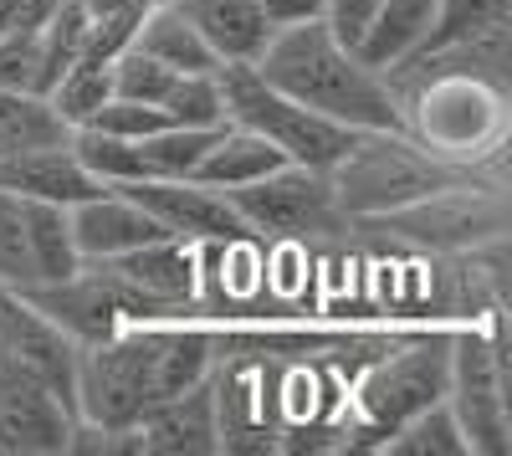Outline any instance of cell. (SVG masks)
<instances>
[{
	"instance_id": "obj_24",
	"label": "cell",
	"mask_w": 512,
	"mask_h": 456,
	"mask_svg": "<svg viewBox=\"0 0 512 456\" xmlns=\"http://www.w3.org/2000/svg\"><path fill=\"white\" fill-rule=\"evenodd\" d=\"M159 108L169 113V123H190V129H216V123H226L221 67L216 72H180L175 82H169Z\"/></svg>"
},
{
	"instance_id": "obj_2",
	"label": "cell",
	"mask_w": 512,
	"mask_h": 456,
	"mask_svg": "<svg viewBox=\"0 0 512 456\" xmlns=\"http://www.w3.org/2000/svg\"><path fill=\"white\" fill-rule=\"evenodd\" d=\"M251 67L292 103H303L333 123H349L359 134L405 129V113H400L390 77L369 67L349 41H338L328 31V21H303V26L272 31V41Z\"/></svg>"
},
{
	"instance_id": "obj_22",
	"label": "cell",
	"mask_w": 512,
	"mask_h": 456,
	"mask_svg": "<svg viewBox=\"0 0 512 456\" xmlns=\"http://www.w3.org/2000/svg\"><path fill=\"white\" fill-rule=\"evenodd\" d=\"M384 451L390 456H472V446H466V436H461L446 400L425 405L420 416L400 421L390 436H384Z\"/></svg>"
},
{
	"instance_id": "obj_16",
	"label": "cell",
	"mask_w": 512,
	"mask_h": 456,
	"mask_svg": "<svg viewBox=\"0 0 512 456\" xmlns=\"http://www.w3.org/2000/svg\"><path fill=\"white\" fill-rule=\"evenodd\" d=\"M169 6L200 31L221 67H251L272 41V26L256 0H169Z\"/></svg>"
},
{
	"instance_id": "obj_6",
	"label": "cell",
	"mask_w": 512,
	"mask_h": 456,
	"mask_svg": "<svg viewBox=\"0 0 512 456\" xmlns=\"http://www.w3.org/2000/svg\"><path fill=\"white\" fill-rule=\"evenodd\" d=\"M446 405L472 446V456H502L512 446L507 426V369H502V334H456L451 369H446Z\"/></svg>"
},
{
	"instance_id": "obj_1",
	"label": "cell",
	"mask_w": 512,
	"mask_h": 456,
	"mask_svg": "<svg viewBox=\"0 0 512 456\" xmlns=\"http://www.w3.org/2000/svg\"><path fill=\"white\" fill-rule=\"evenodd\" d=\"M210 359H216V344L175 318L134 323L103 344H82L77 349V421L113 431L123 446V431H134L154 405L210 380Z\"/></svg>"
},
{
	"instance_id": "obj_5",
	"label": "cell",
	"mask_w": 512,
	"mask_h": 456,
	"mask_svg": "<svg viewBox=\"0 0 512 456\" xmlns=\"http://www.w3.org/2000/svg\"><path fill=\"white\" fill-rule=\"evenodd\" d=\"M226 195H231L236 216L246 221L251 236L308 241V236H333V231L349 226L328 175L323 170H303V164H282V170L251 180L241 190H226Z\"/></svg>"
},
{
	"instance_id": "obj_28",
	"label": "cell",
	"mask_w": 512,
	"mask_h": 456,
	"mask_svg": "<svg viewBox=\"0 0 512 456\" xmlns=\"http://www.w3.org/2000/svg\"><path fill=\"white\" fill-rule=\"evenodd\" d=\"M256 6H262V16H267L272 31L303 26V21H323V0H256Z\"/></svg>"
},
{
	"instance_id": "obj_19",
	"label": "cell",
	"mask_w": 512,
	"mask_h": 456,
	"mask_svg": "<svg viewBox=\"0 0 512 456\" xmlns=\"http://www.w3.org/2000/svg\"><path fill=\"white\" fill-rule=\"evenodd\" d=\"M134 47L149 52L154 62H164L169 72H216V52L200 41V31L169 6V0H149V11L134 26Z\"/></svg>"
},
{
	"instance_id": "obj_8",
	"label": "cell",
	"mask_w": 512,
	"mask_h": 456,
	"mask_svg": "<svg viewBox=\"0 0 512 456\" xmlns=\"http://www.w3.org/2000/svg\"><path fill=\"white\" fill-rule=\"evenodd\" d=\"M446 369H451V339H420L390 359H379L364 385H359V405L364 421L390 436L400 421L420 416L425 405L446 400Z\"/></svg>"
},
{
	"instance_id": "obj_3",
	"label": "cell",
	"mask_w": 512,
	"mask_h": 456,
	"mask_svg": "<svg viewBox=\"0 0 512 456\" xmlns=\"http://www.w3.org/2000/svg\"><path fill=\"white\" fill-rule=\"evenodd\" d=\"M451 164L436 159L425 144H415L405 129H369L349 144V154L328 170V185L344 205L349 221H374L384 211L436 195L441 185H451Z\"/></svg>"
},
{
	"instance_id": "obj_17",
	"label": "cell",
	"mask_w": 512,
	"mask_h": 456,
	"mask_svg": "<svg viewBox=\"0 0 512 456\" xmlns=\"http://www.w3.org/2000/svg\"><path fill=\"white\" fill-rule=\"evenodd\" d=\"M282 164H287L282 149H272L262 134L241 129V123H221V134L210 139V149H205V159L195 164L190 180L216 185V190H241V185H251V180L282 170Z\"/></svg>"
},
{
	"instance_id": "obj_18",
	"label": "cell",
	"mask_w": 512,
	"mask_h": 456,
	"mask_svg": "<svg viewBox=\"0 0 512 456\" xmlns=\"http://www.w3.org/2000/svg\"><path fill=\"white\" fill-rule=\"evenodd\" d=\"M431 21H436V0H379V11L369 16L364 36L354 41V52H359L369 67L390 72L395 62H405L420 41H425Z\"/></svg>"
},
{
	"instance_id": "obj_15",
	"label": "cell",
	"mask_w": 512,
	"mask_h": 456,
	"mask_svg": "<svg viewBox=\"0 0 512 456\" xmlns=\"http://www.w3.org/2000/svg\"><path fill=\"white\" fill-rule=\"evenodd\" d=\"M0 190H16V195L47 200V205H77V200L98 195L103 180L88 175V164L77 159L72 134H67L62 144H41L16 159H0Z\"/></svg>"
},
{
	"instance_id": "obj_12",
	"label": "cell",
	"mask_w": 512,
	"mask_h": 456,
	"mask_svg": "<svg viewBox=\"0 0 512 456\" xmlns=\"http://www.w3.org/2000/svg\"><path fill=\"white\" fill-rule=\"evenodd\" d=\"M93 267H103L113 282H123L154 318H185V308L195 303V287H200L195 246L190 241H175V236L134 246V252L93 262Z\"/></svg>"
},
{
	"instance_id": "obj_4",
	"label": "cell",
	"mask_w": 512,
	"mask_h": 456,
	"mask_svg": "<svg viewBox=\"0 0 512 456\" xmlns=\"http://www.w3.org/2000/svg\"><path fill=\"white\" fill-rule=\"evenodd\" d=\"M221 98H226V123L262 134L272 149H282L287 164H303V170L328 175L359 139V129H349V123H333L303 103H292L287 93H277L256 67H221Z\"/></svg>"
},
{
	"instance_id": "obj_20",
	"label": "cell",
	"mask_w": 512,
	"mask_h": 456,
	"mask_svg": "<svg viewBox=\"0 0 512 456\" xmlns=\"http://www.w3.org/2000/svg\"><path fill=\"white\" fill-rule=\"evenodd\" d=\"M67 134H72V123L57 113L47 93L0 88V159H16L41 144H62Z\"/></svg>"
},
{
	"instance_id": "obj_21",
	"label": "cell",
	"mask_w": 512,
	"mask_h": 456,
	"mask_svg": "<svg viewBox=\"0 0 512 456\" xmlns=\"http://www.w3.org/2000/svg\"><path fill=\"white\" fill-rule=\"evenodd\" d=\"M507 26H512V0H436V21H431V31H425V41L415 52L456 47V41H477V36L507 31Z\"/></svg>"
},
{
	"instance_id": "obj_10",
	"label": "cell",
	"mask_w": 512,
	"mask_h": 456,
	"mask_svg": "<svg viewBox=\"0 0 512 456\" xmlns=\"http://www.w3.org/2000/svg\"><path fill=\"white\" fill-rule=\"evenodd\" d=\"M113 190L134 195L175 241L221 246V241L251 236L246 221L236 216L231 195L216 190V185H200V180H128V185H113Z\"/></svg>"
},
{
	"instance_id": "obj_27",
	"label": "cell",
	"mask_w": 512,
	"mask_h": 456,
	"mask_svg": "<svg viewBox=\"0 0 512 456\" xmlns=\"http://www.w3.org/2000/svg\"><path fill=\"white\" fill-rule=\"evenodd\" d=\"M379 11V0H323V21H328V31L338 36V41H354L364 36V26H369V16Z\"/></svg>"
},
{
	"instance_id": "obj_13",
	"label": "cell",
	"mask_w": 512,
	"mask_h": 456,
	"mask_svg": "<svg viewBox=\"0 0 512 456\" xmlns=\"http://www.w3.org/2000/svg\"><path fill=\"white\" fill-rule=\"evenodd\" d=\"M67 226H72V246H77L82 262H108V257H123V252H134V246L169 236L134 195H123L113 185L67 205Z\"/></svg>"
},
{
	"instance_id": "obj_14",
	"label": "cell",
	"mask_w": 512,
	"mask_h": 456,
	"mask_svg": "<svg viewBox=\"0 0 512 456\" xmlns=\"http://www.w3.org/2000/svg\"><path fill=\"white\" fill-rule=\"evenodd\" d=\"M226 436H221V405H216V385L200 380L195 390L175 395L154 405L149 416L128 431V451H221Z\"/></svg>"
},
{
	"instance_id": "obj_26",
	"label": "cell",
	"mask_w": 512,
	"mask_h": 456,
	"mask_svg": "<svg viewBox=\"0 0 512 456\" xmlns=\"http://www.w3.org/2000/svg\"><path fill=\"white\" fill-rule=\"evenodd\" d=\"M77 129H98V134H118V139H149L159 129H169V113L154 103H134V98H108L103 108H93L88 123Z\"/></svg>"
},
{
	"instance_id": "obj_23",
	"label": "cell",
	"mask_w": 512,
	"mask_h": 456,
	"mask_svg": "<svg viewBox=\"0 0 512 456\" xmlns=\"http://www.w3.org/2000/svg\"><path fill=\"white\" fill-rule=\"evenodd\" d=\"M221 134V123L216 129H190V123H169V129L139 139V154L149 164V180H190L195 175V164L205 159L210 139Z\"/></svg>"
},
{
	"instance_id": "obj_7",
	"label": "cell",
	"mask_w": 512,
	"mask_h": 456,
	"mask_svg": "<svg viewBox=\"0 0 512 456\" xmlns=\"http://www.w3.org/2000/svg\"><path fill=\"white\" fill-rule=\"evenodd\" d=\"M82 267L72 226H67V205H47L16 190H0V287H31L62 282Z\"/></svg>"
},
{
	"instance_id": "obj_11",
	"label": "cell",
	"mask_w": 512,
	"mask_h": 456,
	"mask_svg": "<svg viewBox=\"0 0 512 456\" xmlns=\"http://www.w3.org/2000/svg\"><path fill=\"white\" fill-rule=\"evenodd\" d=\"M77 405L16 369H0V451L6 456H52L72 451Z\"/></svg>"
},
{
	"instance_id": "obj_9",
	"label": "cell",
	"mask_w": 512,
	"mask_h": 456,
	"mask_svg": "<svg viewBox=\"0 0 512 456\" xmlns=\"http://www.w3.org/2000/svg\"><path fill=\"white\" fill-rule=\"evenodd\" d=\"M77 339L57 328L26 293L0 287V369H16L41 385H52L77 405Z\"/></svg>"
},
{
	"instance_id": "obj_25",
	"label": "cell",
	"mask_w": 512,
	"mask_h": 456,
	"mask_svg": "<svg viewBox=\"0 0 512 456\" xmlns=\"http://www.w3.org/2000/svg\"><path fill=\"white\" fill-rule=\"evenodd\" d=\"M180 72H169L164 62H154L149 52H139L134 41L113 57V98H134V103H164L169 82H175Z\"/></svg>"
}]
</instances>
